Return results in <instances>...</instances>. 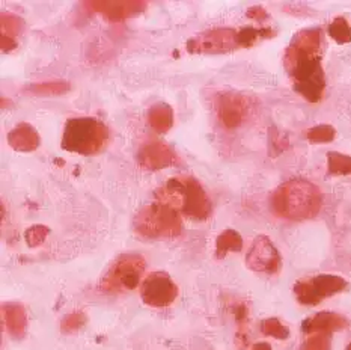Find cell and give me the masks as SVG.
Wrapping results in <instances>:
<instances>
[{"label":"cell","instance_id":"obj_1","mask_svg":"<svg viewBox=\"0 0 351 350\" xmlns=\"http://www.w3.org/2000/svg\"><path fill=\"white\" fill-rule=\"evenodd\" d=\"M285 68L293 78L297 93L312 103L322 100L326 88L322 67V30L304 29L294 36L285 51Z\"/></svg>","mask_w":351,"mask_h":350},{"label":"cell","instance_id":"obj_2","mask_svg":"<svg viewBox=\"0 0 351 350\" xmlns=\"http://www.w3.org/2000/svg\"><path fill=\"white\" fill-rule=\"evenodd\" d=\"M156 200L193 220H207L213 211L210 198L201 183L187 175L167 180L156 190Z\"/></svg>","mask_w":351,"mask_h":350},{"label":"cell","instance_id":"obj_3","mask_svg":"<svg viewBox=\"0 0 351 350\" xmlns=\"http://www.w3.org/2000/svg\"><path fill=\"white\" fill-rule=\"evenodd\" d=\"M323 196L318 187L304 180L284 183L271 195L274 215L288 220H306L318 215Z\"/></svg>","mask_w":351,"mask_h":350},{"label":"cell","instance_id":"obj_4","mask_svg":"<svg viewBox=\"0 0 351 350\" xmlns=\"http://www.w3.org/2000/svg\"><path fill=\"white\" fill-rule=\"evenodd\" d=\"M109 141V130L101 121L90 117L66 121L62 136V148L70 153L93 156L100 153Z\"/></svg>","mask_w":351,"mask_h":350},{"label":"cell","instance_id":"obj_5","mask_svg":"<svg viewBox=\"0 0 351 350\" xmlns=\"http://www.w3.org/2000/svg\"><path fill=\"white\" fill-rule=\"evenodd\" d=\"M134 230L147 239H171L182 233V219L178 210L162 202L145 205L134 218Z\"/></svg>","mask_w":351,"mask_h":350},{"label":"cell","instance_id":"obj_6","mask_svg":"<svg viewBox=\"0 0 351 350\" xmlns=\"http://www.w3.org/2000/svg\"><path fill=\"white\" fill-rule=\"evenodd\" d=\"M147 268L143 258L137 254H124L112 263L100 283L103 293L130 292L139 285L142 275Z\"/></svg>","mask_w":351,"mask_h":350},{"label":"cell","instance_id":"obj_7","mask_svg":"<svg viewBox=\"0 0 351 350\" xmlns=\"http://www.w3.org/2000/svg\"><path fill=\"white\" fill-rule=\"evenodd\" d=\"M347 287V281L337 275H318L294 285V294L302 305H318L326 298L337 294Z\"/></svg>","mask_w":351,"mask_h":350},{"label":"cell","instance_id":"obj_8","mask_svg":"<svg viewBox=\"0 0 351 350\" xmlns=\"http://www.w3.org/2000/svg\"><path fill=\"white\" fill-rule=\"evenodd\" d=\"M178 287L166 272H152L143 279L141 298L149 307H169L177 299Z\"/></svg>","mask_w":351,"mask_h":350},{"label":"cell","instance_id":"obj_9","mask_svg":"<svg viewBox=\"0 0 351 350\" xmlns=\"http://www.w3.org/2000/svg\"><path fill=\"white\" fill-rule=\"evenodd\" d=\"M246 264L250 270L274 275L282 268V258L267 235H258L246 255Z\"/></svg>","mask_w":351,"mask_h":350},{"label":"cell","instance_id":"obj_10","mask_svg":"<svg viewBox=\"0 0 351 350\" xmlns=\"http://www.w3.org/2000/svg\"><path fill=\"white\" fill-rule=\"evenodd\" d=\"M237 30L219 27L211 29L192 38L187 43V50L190 53H225L239 47L237 41Z\"/></svg>","mask_w":351,"mask_h":350},{"label":"cell","instance_id":"obj_11","mask_svg":"<svg viewBox=\"0 0 351 350\" xmlns=\"http://www.w3.org/2000/svg\"><path fill=\"white\" fill-rule=\"evenodd\" d=\"M137 161L143 170L147 171H160L165 168H169L178 163V156L175 153L172 147L167 143L152 141L145 143V145L139 150L137 154Z\"/></svg>","mask_w":351,"mask_h":350},{"label":"cell","instance_id":"obj_12","mask_svg":"<svg viewBox=\"0 0 351 350\" xmlns=\"http://www.w3.org/2000/svg\"><path fill=\"white\" fill-rule=\"evenodd\" d=\"M247 113V102L239 94L228 93L219 97L217 115L226 128L239 127Z\"/></svg>","mask_w":351,"mask_h":350},{"label":"cell","instance_id":"obj_13","mask_svg":"<svg viewBox=\"0 0 351 350\" xmlns=\"http://www.w3.org/2000/svg\"><path fill=\"white\" fill-rule=\"evenodd\" d=\"M86 8L90 11L104 15L110 21H121L142 12L147 3L145 2H86Z\"/></svg>","mask_w":351,"mask_h":350},{"label":"cell","instance_id":"obj_14","mask_svg":"<svg viewBox=\"0 0 351 350\" xmlns=\"http://www.w3.org/2000/svg\"><path fill=\"white\" fill-rule=\"evenodd\" d=\"M347 325L348 322L346 317L335 313H329V311H323V313H318L315 316L306 318V320L303 322L302 328L304 334L311 336V334H318V332L332 334L337 331H342L344 328H347Z\"/></svg>","mask_w":351,"mask_h":350},{"label":"cell","instance_id":"obj_15","mask_svg":"<svg viewBox=\"0 0 351 350\" xmlns=\"http://www.w3.org/2000/svg\"><path fill=\"white\" fill-rule=\"evenodd\" d=\"M8 143L15 151L30 153L40 147V135L35 127L27 123H20L8 133Z\"/></svg>","mask_w":351,"mask_h":350},{"label":"cell","instance_id":"obj_16","mask_svg":"<svg viewBox=\"0 0 351 350\" xmlns=\"http://www.w3.org/2000/svg\"><path fill=\"white\" fill-rule=\"evenodd\" d=\"M2 313L8 334L15 340L25 338L27 331L26 310L20 303H3Z\"/></svg>","mask_w":351,"mask_h":350},{"label":"cell","instance_id":"obj_17","mask_svg":"<svg viewBox=\"0 0 351 350\" xmlns=\"http://www.w3.org/2000/svg\"><path fill=\"white\" fill-rule=\"evenodd\" d=\"M23 21L19 15L3 12L0 15V29H2V50L11 51L17 47V36L23 30Z\"/></svg>","mask_w":351,"mask_h":350},{"label":"cell","instance_id":"obj_18","mask_svg":"<svg viewBox=\"0 0 351 350\" xmlns=\"http://www.w3.org/2000/svg\"><path fill=\"white\" fill-rule=\"evenodd\" d=\"M148 123L157 133H167L173 126V110L169 104L157 103L148 112Z\"/></svg>","mask_w":351,"mask_h":350},{"label":"cell","instance_id":"obj_19","mask_svg":"<svg viewBox=\"0 0 351 350\" xmlns=\"http://www.w3.org/2000/svg\"><path fill=\"white\" fill-rule=\"evenodd\" d=\"M243 249V237L234 230H225L216 239V257L223 258L230 253H240Z\"/></svg>","mask_w":351,"mask_h":350},{"label":"cell","instance_id":"obj_20","mask_svg":"<svg viewBox=\"0 0 351 350\" xmlns=\"http://www.w3.org/2000/svg\"><path fill=\"white\" fill-rule=\"evenodd\" d=\"M27 93L47 97V95H62L70 91V83L64 80H51V82H43V83H35V85H30L26 88Z\"/></svg>","mask_w":351,"mask_h":350},{"label":"cell","instance_id":"obj_21","mask_svg":"<svg viewBox=\"0 0 351 350\" xmlns=\"http://www.w3.org/2000/svg\"><path fill=\"white\" fill-rule=\"evenodd\" d=\"M327 168L333 175H348L351 174V157L341 153L327 154Z\"/></svg>","mask_w":351,"mask_h":350},{"label":"cell","instance_id":"obj_22","mask_svg":"<svg viewBox=\"0 0 351 350\" xmlns=\"http://www.w3.org/2000/svg\"><path fill=\"white\" fill-rule=\"evenodd\" d=\"M261 331L264 336L273 337L276 340H287L289 337V329L280 323L279 318H265L261 323Z\"/></svg>","mask_w":351,"mask_h":350},{"label":"cell","instance_id":"obj_23","mask_svg":"<svg viewBox=\"0 0 351 350\" xmlns=\"http://www.w3.org/2000/svg\"><path fill=\"white\" fill-rule=\"evenodd\" d=\"M329 35L339 44L350 43L351 41V27L347 23V20L342 17L335 19L332 25L329 26Z\"/></svg>","mask_w":351,"mask_h":350},{"label":"cell","instance_id":"obj_24","mask_svg":"<svg viewBox=\"0 0 351 350\" xmlns=\"http://www.w3.org/2000/svg\"><path fill=\"white\" fill-rule=\"evenodd\" d=\"M273 32L269 29H254V27H243L237 34V41H239V47H250L254 45L258 38L264 35H271Z\"/></svg>","mask_w":351,"mask_h":350},{"label":"cell","instance_id":"obj_25","mask_svg":"<svg viewBox=\"0 0 351 350\" xmlns=\"http://www.w3.org/2000/svg\"><path fill=\"white\" fill-rule=\"evenodd\" d=\"M332 338L330 334H311V336L303 341L300 350H330Z\"/></svg>","mask_w":351,"mask_h":350},{"label":"cell","instance_id":"obj_26","mask_svg":"<svg viewBox=\"0 0 351 350\" xmlns=\"http://www.w3.org/2000/svg\"><path fill=\"white\" fill-rule=\"evenodd\" d=\"M306 136L312 143H326V142H332L335 139L337 132H335V128L332 126L322 124L311 128Z\"/></svg>","mask_w":351,"mask_h":350},{"label":"cell","instance_id":"obj_27","mask_svg":"<svg viewBox=\"0 0 351 350\" xmlns=\"http://www.w3.org/2000/svg\"><path fill=\"white\" fill-rule=\"evenodd\" d=\"M49 233H50V230L47 226H44V225H34V226H30L29 230L26 231V242H27V245L29 246H40L41 243L47 239V235H49Z\"/></svg>","mask_w":351,"mask_h":350},{"label":"cell","instance_id":"obj_28","mask_svg":"<svg viewBox=\"0 0 351 350\" xmlns=\"http://www.w3.org/2000/svg\"><path fill=\"white\" fill-rule=\"evenodd\" d=\"M86 323V316L83 313H73V314H68L64 317L62 323H60V329L62 332L68 334V332H74L80 329L83 325Z\"/></svg>","mask_w":351,"mask_h":350},{"label":"cell","instance_id":"obj_29","mask_svg":"<svg viewBox=\"0 0 351 350\" xmlns=\"http://www.w3.org/2000/svg\"><path fill=\"white\" fill-rule=\"evenodd\" d=\"M247 15H249V17H252V19H256V20H264V19L269 17V14H267V11L264 10V8H261V6L252 8V10H249Z\"/></svg>","mask_w":351,"mask_h":350},{"label":"cell","instance_id":"obj_30","mask_svg":"<svg viewBox=\"0 0 351 350\" xmlns=\"http://www.w3.org/2000/svg\"><path fill=\"white\" fill-rule=\"evenodd\" d=\"M250 350H273V349L269 343H256V345L252 346Z\"/></svg>","mask_w":351,"mask_h":350},{"label":"cell","instance_id":"obj_31","mask_svg":"<svg viewBox=\"0 0 351 350\" xmlns=\"http://www.w3.org/2000/svg\"><path fill=\"white\" fill-rule=\"evenodd\" d=\"M346 350H351V343L347 346V349H346Z\"/></svg>","mask_w":351,"mask_h":350}]
</instances>
